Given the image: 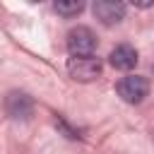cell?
I'll use <instances>...</instances> for the list:
<instances>
[{
  "label": "cell",
  "mask_w": 154,
  "mask_h": 154,
  "mask_svg": "<svg viewBox=\"0 0 154 154\" xmlns=\"http://www.w3.org/2000/svg\"><path fill=\"white\" fill-rule=\"evenodd\" d=\"M91 12L101 24L111 26V24H118L125 19L128 7H125V2H118V0H96L91 5Z\"/></svg>",
  "instance_id": "cell-4"
},
{
  "label": "cell",
  "mask_w": 154,
  "mask_h": 154,
  "mask_svg": "<svg viewBox=\"0 0 154 154\" xmlns=\"http://www.w3.org/2000/svg\"><path fill=\"white\" fill-rule=\"evenodd\" d=\"M65 46H67L70 55H75V58L94 55V51H96V34L89 26H75V29L67 31Z\"/></svg>",
  "instance_id": "cell-1"
},
{
  "label": "cell",
  "mask_w": 154,
  "mask_h": 154,
  "mask_svg": "<svg viewBox=\"0 0 154 154\" xmlns=\"http://www.w3.org/2000/svg\"><path fill=\"white\" fill-rule=\"evenodd\" d=\"M137 51L130 46V43H120V46H116L113 51H111V55H108V63L116 67V70H123V72H128V70H132L135 65H137Z\"/></svg>",
  "instance_id": "cell-6"
},
{
  "label": "cell",
  "mask_w": 154,
  "mask_h": 154,
  "mask_svg": "<svg viewBox=\"0 0 154 154\" xmlns=\"http://www.w3.org/2000/svg\"><path fill=\"white\" fill-rule=\"evenodd\" d=\"M5 113L14 120H26L34 113V99L24 91H10L5 99Z\"/></svg>",
  "instance_id": "cell-5"
},
{
  "label": "cell",
  "mask_w": 154,
  "mask_h": 154,
  "mask_svg": "<svg viewBox=\"0 0 154 154\" xmlns=\"http://www.w3.org/2000/svg\"><path fill=\"white\" fill-rule=\"evenodd\" d=\"M53 7H55V12L63 14V17H77V14L84 10V2H82V0H58Z\"/></svg>",
  "instance_id": "cell-7"
},
{
  "label": "cell",
  "mask_w": 154,
  "mask_h": 154,
  "mask_svg": "<svg viewBox=\"0 0 154 154\" xmlns=\"http://www.w3.org/2000/svg\"><path fill=\"white\" fill-rule=\"evenodd\" d=\"M116 91L125 103H140L149 94V79L142 75H128L116 84Z\"/></svg>",
  "instance_id": "cell-2"
},
{
  "label": "cell",
  "mask_w": 154,
  "mask_h": 154,
  "mask_svg": "<svg viewBox=\"0 0 154 154\" xmlns=\"http://www.w3.org/2000/svg\"><path fill=\"white\" fill-rule=\"evenodd\" d=\"M67 72L77 82H94L101 75V60L94 55H87V58L72 55V58H67Z\"/></svg>",
  "instance_id": "cell-3"
}]
</instances>
